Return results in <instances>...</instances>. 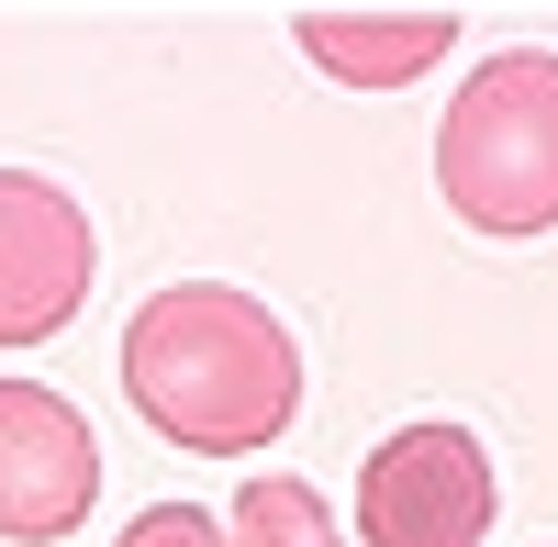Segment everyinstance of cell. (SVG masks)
Returning <instances> with one entry per match:
<instances>
[{
    "mask_svg": "<svg viewBox=\"0 0 558 547\" xmlns=\"http://www.w3.org/2000/svg\"><path fill=\"white\" fill-rule=\"evenodd\" d=\"M123 402L146 414L168 447L191 459H246V447H279L302 414V347L257 291L223 280H168L157 302H134L123 325Z\"/></svg>",
    "mask_w": 558,
    "mask_h": 547,
    "instance_id": "1",
    "label": "cell"
},
{
    "mask_svg": "<svg viewBox=\"0 0 558 547\" xmlns=\"http://www.w3.org/2000/svg\"><path fill=\"white\" fill-rule=\"evenodd\" d=\"M436 191L470 235H558V57L502 45L470 68V89L436 123Z\"/></svg>",
    "mask_w": 558,
    "mask_h": 547,
    "instance_id": "2",
    "label": "cell"
},
{
    "mask_svg": "<svg viewBox=\"0 0 558 547\" xmlns=\"http://www.w3.org/2000/svg\"><path fill=\"white\" fill-rule=\"evenodd\" d=\"M492 447L470 425H402L357 470V536L368 547H492Z\"/></svg>",
    "mask_w": 558,
    "mask_h": 547,
    "instance_id": "3",
    "label": "cell"
},
{
    "mask_svg": "<svg viewBox=\"0 0 558 547\" xmlns=\"http://www.w3.org/2000/svg\"><path fill=\"white\" fill-rule=\"evenodd\" d=\"M101 503V447L89 414L45 380H0V536L12 547H57Z\"/></svg>",
    "mask_w": 558,
    "mask_h": 547,
    "instance_id": "4",
    "label": "cell"
},
{
    "mask_svg": "<svg viewBox=\"0 0 558 547\" xmlns=\"http://www.w3.org/2000/svg\"><path fill=\"white\" fill-rule=\"evenodd\" d=\"M89 302V212L45 168H0V347H45Z\"/></svg>",
    "mask_w": 558,
    "mask_h": 547,
    "instance_id": "5",
    "label": "cell"
},
{
    "mask_svg": "<svg viewBox=\"0 0 558 547\" xmlns=\"http://www.w3.org/2000/svg\"><path fill=\"white\" fill-rule=\"evenodd\" d=\"M458 45L447 12H302V57L336 89H402Z\"/></svg>",
    "mask_w": 558,
    "mask_h": 547,
    "instance_id": "6",
    "label": "cell"
},
{
    "mask_svg": "<svg viewBox=\"0 0 558 547\" xmlns=\"http://www.w3.org/2000/svg\"><path fill=\"white\" fill-rule=\"evenodd\" d=\"M235 547H347L336 536V514H324V491L313 481H291V470H257L246 491H235Z\"/></svg>",
    "mask_w": 558,
    "mask_h": 547,
    "instance_id": "7",
    "label": "cell"
},
{
    "mask_svg": "<svg viewBox=\"0 0 558 547\" xmlns=\"http://www.w3.org/2000/svg\"><path fill=\"white\" fill-rule=\"evenodd\" d=\"M112 547H235V525L223 514H202V503H146Z\"/></svg>",
    "mask_w": 558,
    "mask_h": 547,
    "instance_id": "8",
    "label": "cell"
}]
</instances>
